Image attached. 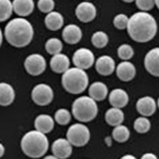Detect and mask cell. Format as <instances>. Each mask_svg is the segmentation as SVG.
<instances>
[{
    "mask_svg": "<svg viewBox=\"0 0 159 159\" xmlns=\"http://www.w3.org/2000/svg\"><path fill=\"white\" fill-rule=\"evenodd\" d=\"M129 35L138 43H147L152 39L157 31L154 17L145 12L135 13L129 19L127 26Z\"/></svg>",
    "mask_w": 159,
    "mask_h": 159,
    "instance_id": "6da1fadb",
    "label": "cell"
},
{
    "mask_svg": "<svg viewBox=\"0 0 159 159\" xmlns=\"http://www.w3.org/2000/svg\"><path fill=\"white\" fill-rule=\"evenodd\" d=\"M5 37L11 45L22 48L32 41L34 31L32 25L26 19L15 18L8 23L4 30Z\"/></svg>",
    "mask_w": 159,
    "mask_h": 159,
    "instance_id": "7a4b0ae2",
    "label": "cell"
},
{
    "mask_svg": "<svg viewBox=\"0 0 159 159\" xmlns=\"http://www.w3.org/2000/svg\"><path fill=\"white\" fill-rule=\"evenodd\" d=\"M48 140L45 134L37 130L27 132L21 140L22 151L31 158L43 157L48 151Z\"/></svg>",
    "mask_w": 159,
    "mask_h": 159,
    "instance_id": "3957f363",
    "label": "cell"
},
{
    "mask_svg": "<svg viewBox=\"0 0 159 159\" xmlns=\"http://www.w3.org/2000/svg\"><path fill=\"white\" fill-rule=\"evenodd\" d=\"M63 87L66 91L72 94L83 93L89 84V78L84 70L78 67L68 69L61 78Z\"/></svg>",
    "mask_w": 159,
    "mask_h": 159,
    "instance_id": "277c9868",
    "label": "cell"
},
{
    "mask_svg": "<svg viewBox=\"0 0 159 159\" xmlns=\"http://www.w3.org/2000/svg\"><path fill=\"white\" fill-rule=\"evenodd\" d=\"M73 115L81 122L93 120L98 114V106L92 98L82 96L75 100L72 104Z\"/></svg>",
    "mask_w": 159,
    "mask_h": 159,
    "instance_id": "5b68a950",
    "label": "cell"
},
{
    "mask_svg": "<svg viewBox=\"0 0 159 159\" xmlns=\"http://www.w3.org/2000/svg\"><path fill=\"white\" fill-rule=\"evenodd\" d=\"M67 139L72 145L83 147L90 139V132L87 126L81 123H75L69 127L67 132Z\"/></svg>",
    "mask_w": 159,
    "mask_h": 159,
    "instance_id": "8992f818",
    "label": "cell"
},
{
    "mask_svg": "<svg viewBox=\"0 0 159 159\" xmlns=\"http://www.w3.org/2000/svg\"><path fill=\"white\" fill-rule=\"evenodd\" d=\"M54 98V93L49 85L40 84L34 88L32 91V98L35 103L44 106L51 103Z\"/></svg>",
    "mask_w": 159,
    "mask_h": 159,
    "instance_id": "52a82bcc",
    "label": "cell"
},
{
    "mask_svg": "<svg viewBox=\"0 0 159 159\" xmlns=\"http://www.w3.org/2000/svg\"><path fill=\"white\" fill-rule=\"evenodd\" d=\"M24 65L26 70L30 75L38 76L45 71L47 63L43 56L32 54L26 58Z\"/></svg>",
    "mask_w": 159,
    "mask_h": 159,
    "instance_id": "ba28073f",
    "label": "cell"
},
{
    "mask_svg": "<svg viewBox=\"0 0 159 159\" xmlns=\"http://www.w3.org/2000/svg\"><path fill=\"white\" fill-rule=\"evenodd\" d=\"M72 60L76 67L85 70L93 66L95 57L93 52L90 50L86 48H80L75 52Z\"/></svg>",
    "mask_w": 159,
    "mask_h": 159,
    "instance_id": "9c48e42d",
    "label": "cell"
},
{
    "mask_svg": "<svg viewBox=\"0 0 159 159\" xmlns=\"http://www.w3.org/2000/svg\"><path fill=\"white\" fill-rule=\"evenodd\" d=\"M75 14L80 22L88 23L95 18L97 9L93 3L84 1L78 4L75 10Z\"/></svg>",
    "mask_w": 159,
    "mask_h": 159,
    "instance_id": "30bf717a",
    "label": "cell"
},
{
    "mask_svg": "<svg viewBox=\"0 0 159 159\" xmlns=\"http://www.w3.org/2000/svg\"><path fill=\"white\" fill-rule=\"evenodd\" d=\"M52 152L57 159H66L72 153V147L67 139L59 138L52 145Z\"/></svg>",
    "mask_w": 159,
    "mask_h": 159,
    "instance_id": "8fae6325",
    "label": "cell"
},
{
    "mask_svg": "<svg viewBox=\"0 0 159 159\" xmlns=\"http://www.w3.org/2000/svg\"><path fill=\"white\" fill-rule=\"evenodd\" d=\"M159 48H152L146 54L144 59V66L146 70L152 76L158 77L159 69Z\"/></svg>",
    "mask_w": 159,
    "mask_h": 159,
    "instance_id": "7c38bea8",
    "label": "cell"
},
{
    "mask_svg": "<svg viewBox=\"0 0 159 159\" xmlns=\"http://www.w3.org/2000/svg\"><path fill=\"white\" fill-rule=\"evenodd\" d=\"M138 113L143 116L152 115L156 110V102L153 98L145 96L139 98L136 104Z\"/></svg>",
    "mask_w": 159,
    "mask_h": 159,
    "instance_id": "4fadbf2b",
    "label": "cell"
},
{
    "mask_svg": "<svg viewBox=\"0 0 159 159\" xmlns=\"http://www.w3.org/2000/svg\"><path fill=\"white\" fill-rule=\"evenodd\" d=\"M97 72L102 76H109L115 69V62L109 56H102L97 59L95 63Z\"/></svg>",
    "mask_w": 159,
    "mask_h": 159,
    "instance_id": "5bb4252c",
    "label": "cell"
},
{
    "mask_svg": "<svg viewBox=\"0 0 159 159\" xmlns=\"http://www.w3.org/2000/svg\"><path fill=\"white\" fill-rule=\"evenodd\" d=\"M116 74L119 80L128 82L133 80L136 75L135 66L129 61H123L119 63L116 68Z\"/></svg>",
    "mask_w": 159,
    "mask_h": 159,
    "instance_id": "9a60e30c",
    "label": "cell"
},
{
    "mask_svg": "<svg viewBox=\"0 0 159 159\" xmlns=\"http://www.w3.org/2000/svg\"><path fill=\"white\" fill-rule=\"evenodd\" d=\"M62 36L66 43L76 44L82 39V32L80 27L74 24H70L66 26L62 32Z\"/></svg>",
    "mask_w": 159,
    "mask_h": 159,
    "instance_id": "2e32d148",
    "label": "cell"
},
{
    "mask_svg": "<svg viewBox=\"0 0 159 159\" xmlns=\"http://www.w3.org/2000/svg\"><path fill=\"white\" fill-rule=\"evenodd\" d=\"M109 102L113 107L122 109L128 104L129 96L125 90L115 89L109 95Z\"/></svg>",
    "mask_w": 159,
    "mask_h": 159,
    "instance_id": "e0dca14e",
    "label": "cell"
},
{
    "mask_svg": "<svg viewBox=\"0 0 159 159\" xmlns=\"http://www.w3.org/2000/svg\"><path fill=\"white\" fill-rule=\"evenodd\" d=\"M50 66L54 72L63 73L69 68V58L65 54L60 52L54 54L51 59Z\"/></svg>",
    "mask_w": 159,
    "mask_h": 159,
    "instance_id": "ac0fdd59",
    "label": "cell"
},
{
    "mask_svg": "<svg viewBox=\"0 0 159 159\" xmlns=\"http://www.w3.org/2000/svg\"><path fill=\"white\" fill-rule=\"evenodd\" d=\"M12 5L15 13L22 17L30 15L35 7L34 0H14Z\"/></svg>",
    "mask_w": 159,
    "mask_h": 159,
    "instance_id": "d6986e66",
    "label": "cell"
},
{
    "mask_svg": "<svg viewBox=\"0 0 159 159\" xmlns=\"http://www.w3.org/2000/svg\"><path fill=\"white\" fill-rule=\"evenodd\" d=\"M15 98V91L13 88L6 82L0 83V106H7L10 105Z\"/></svg>",
    "mask_w": 159,
    "mask_h": 159,
    "instance_id": "ffe728a7",
    "label": "cell"
},
{
    "mask_svg": "<svg viewBox=\"0 0 159 159\" xmlns=\"http://www.w3.org/2000/svg\"><path fill=\"white\" fill-rule=\"evenodd\" d=\"M108 94V88L101 82H95L89 88V95L95 101L104 100Z\"/></svg>",
    "mask_w": 159,
    "mask_h": 159,
    "instance_id": "44dd1931",
    "label": "cell"
},
{
    "mask_svg": "<svg viewBox=\"0 0 159 159\" xmlns=\"http://www.w3.org/2000/svg\"><path fill=\"white\" fill-rule=\"evenodd\" d=\"M54 126V121L52 117L48 115H40L36 117L35 120L36 129L43 134L50 132Z\"/></svg>",
    "mask_w": 159,
    "mask_h": 159,
    "instance_id": "7402d4cb",
    "label": "cell"
},
{
    "mask_svg": "<svg viewBox=\"0 0 159 159\" xmlns=\"http://www.w3.org/2000/svg\"><path fill=\"white\" fill-rule=\"evenodd\" d=\"M45 23L48 29L52 31H56L63 27L64 18L60 13L52 11L46 16Z\"/></svg>",
    "mask_w": 159,
    "mask_h": 159,
    "instance_id": "603a6c76",
    "label": "cell"
},
{
    "mask_svg": "<svg viewBox=\"0 0 159 159\" xmlns=\"http://www.w3.org/2000/svg\"><path fill=\"white\" fill-rule=\"evenodd\" d=\"M106 122L109 125L116 126L119 125L124 120V113L119 108L113 107L109 109L105 115Z\"/></svg>",
    "mask_w": 159,
    "mask_h": 159,
    "instance_id": "cb8c5ba5",
    "label": "cell"
},
{
    "mask_svg": "<svg viewBox=\"0 0 159 159\" xmlns=\"http://www.w3.org/2000/svg\"><path fill=\"white\" fill-rule=\"evenodd\" d=\"M112 135L115 140L119 143H125L128 140L130 137V131L129 129L121 124L115 126Z\"/></svg>",
    "mask_w": 159,
    "mask_h": 159,
    "instance_id": "d4e9b609",
    "label": "cell"
},
{
    "mask_svg": "<svg viewBox=\"0 0 159 159\" xmlns=\"http://www.w3.org/2000/svg\"><path fill=\"white\" fill-rule=\"evenodd\" d=\"M13 10L10 0H0V22L8 20L12 15Z\"/></svg>",
    "mask_w": 159,
    "mask_h": 159,
    "instance_id": "484cf974",
    "label": "cell"
},
{
    "mask_svg": "<svg viewBox=\"0 0 159 159\" xmlns=\"http://www.w3.org/2000/svg\"><path fill=\"white\" fill-rule=\"evenodd\" d=\"M45 49L50 54L54 55L61 51L63 49V43L58 38H52L46 42Z\"/></svg>",
    "mask_w": 159,
    "mask_h": 159,
    "instance_id": "4316f807",
    "label": "cell"
},
{
    "mask_svg": "<svg viewBox=\"0 0 159 159\" xmlns=\"http://www.w3.org/2000/svg\"><path fill=\"white\" fill-rule=\"evenodd\" d=\"M91 42L96 48H102L107 45L109 37L105 32L102 31H97L93 35Z\"/></svg>",
    "mask_w": 159,
    "mask_h": 159,
    "instance_id": "83f0119b",
    "label": "cell"
},
{
    "mask_svg": "<svg viewBox=\"0 0 159 159\" xmlns=\"http://www.w3.org/2000/svg\"><path fill=\"white\" fill-rule=\"evenodd\" d=\"M134 128L138 133L144 134L150 129L151 123L147 118L145 117H139L135 120Z\"/></svg>",
    "mask_w": 159,
    "mask_h": 159,
    "instance_id": "f1b7e54d",
    "label": "cell"
},
{
    "mask_svg": "<svg viewBox=\"0 0 159 159\" xmlns=\"http://www.w3.org/2000/svg\"><path fill=\"white\" fill-rule=\"evenodd\" d=\"M54 118L57 123L59 125H66L70 122L71 120V115L67 110L60 109L56 112Z\"/></svg>",
    "mask_w": 159,
    "mask_h": 159,
    "instance_id": "f546056e",
    "label": "cell"
},
{
    "mask_svg": "<svg viewBox=\"0 0 159 159\" xmlns=\"http://www.w3.org/2000/svg\"><path fill=\"white\" fill-rule=\"evenodd\" d=\"M117 54L119 58L126 61L133 57L134 51L130 45L129 44L125 43L121 45L119 47L117 50Z\"/></svg>",
    "mask_w": 159,
    "mask_h": 159,
    "instance_id": "4dcf8cb0",
    "label": "cell"
},
{
    "mask_svg": "<svg viewBox=\"0 0 159 159\" xmlns=\"http://www.w3.org/2000/svg\"><path fill=\"white\" fill-rule=\"evenodd\" d=\"M128 21L129 18L125 14H119L115 17L113 24L117 29L123 30L127 28Z\"/></svg>",
    "mask_w": 159,
    "mask_h": 159,
    "instance_id": "1f68e13d",
    "label": "cell"
},
{
    "mask_svg": "<svg viewBox=\"0 0 159 159\" xmlns=\"http://www.w3.org/2000/svg\"><path fill=\"white\" fill-rule=\"evenodd\" d=\"M55 7L54 0H38V7L44 13H48L53 10Z\"/></svg>",
    "mask_w": 159,
    "mask_h": 159,
    "instance_id": "d6a6232c",
    "label": "cell"
},
{
    "mask_svg": "<svg viewBox=\"0 0 159 159\" xmlns=\"http://www.w3.org/2000/svg\"><path fill=\"white\" fill-rule=\"evenodd\" d=\"M135 2L137 7L143 11L151 10L155 6L154 0H135Z\"/></svg>",
    "mask_w": 159,
    "mask_h": 159,
    "instance_id": "836d02e7",
    "label": "cell"
},
{
    "mask_svg": "<svg viewBox=\"0 0 159 159\" xmlns=\"http://www.w3.org/2000/svg\"><path fill=\"white\" fill-rule=\"evenodd\" d=\"M142 159H157V157L152 153H146L142 156Z\"/></svg>",
    "mask_w": 159,
    "mask_h": 159,
    "instance_id": "e575fe53",
    "label": "cell"
},
{
    "mask_svg": "<svg viewBox=\"0 0 159 159\" xmlns=\"http://www.w3.org/2000/svg\"><path fill=\"white\" fill-rule=\"evenodd\" d=\"M4 152H5V148L3 145L0 143V157L3 156V155L4 154Z\"/></svg>",
    "mask_w": 159,
    "mask_h": 159,
    "instance_id": "d590c367",
    "label": "cell"
},
{
    "mask_svg": "<svg viewBox=\"0 0 159 159\" xmlns=\"http://www.w3.org/2000/svg\"><path fill=\"white\" fill-rule=\"evenodd\" d=\"M122 159H135V157L134 156H131V155H129V154H127V155H126V156L122 157Z\"/></svg>",
    "mask_w": 159,
    "mask_h": 159,
    "instance_id": "8d00e7d4",
    "label": "cell"
},
{
    "mask_svg": "<svg viewBox=\"0 0 159 159\" xmlns=\"http://www.w3.org/2000/svg\"><path fill=\"white\" fill-rule=\"evenodd\" d=\"M2 34L1 30L0 29V47L2 44Z\"/></svg>",
    "mask_w": 159,
    "mask_h": 159,
    "instance_id": "74e56055",
    "label": "cell"
},
{
    "mask_svg": "<svg viewBox=\"0 0 159 159\" xmlns=\"http://www.w3.org/2000/svg\"><path fill=\"white\" fill-rule=\"evenodd\" d=\"M45 159H57L54 155L53 156H47V157H45Z\"/></svg>",
    "mask_w": 159,
    "mask_h": 159,
    "instance_id": "f35d334b",
    "label": "cell"
},
{
    "mask_svg": "<svg viewBox=\"0 0 159 159\" xmlns=\"http://www.w3.org/2000/svg\"><path fill=\"white\" fill-rule=\"evenodd\" d=\"M154 4H155V6H157V7H159V0H154Z\"/></svg>",
    "mask_w": 159,
    "mask_h": 159,
    "instance_id": "ab89813d",
    "label": "cell"
},
{
    "mask_svg": "<svg viewBox=\"0 0 159 159\" xmlns=\"http://www.w3.org/2000/svg\"><path fill=\"white\" fill-rule=\"evenodd\" d=\"M124 2H128V3H130V2H132L133 1H134L135 0H123Z\"/></svg>",
    "mask_w": 159,
    "mask_h": 159,
    "instance_id": "60d3db41",
    "label": "cell"
},
{
    "mask_svg": "<svg viewBox=\"0 0 159 159\" xmlns=\"http://www.w3.org/2000/svg\"><path fill=\"white\" fill-rule=\"evenodd\" d=\"M87 1H88V0H87Z\"/></svg>",
    "mask_w": 159,
    "mask_h": 159,
    "instance_id": "b9f144b4",
    "label": "cell"
}]
</instances>
